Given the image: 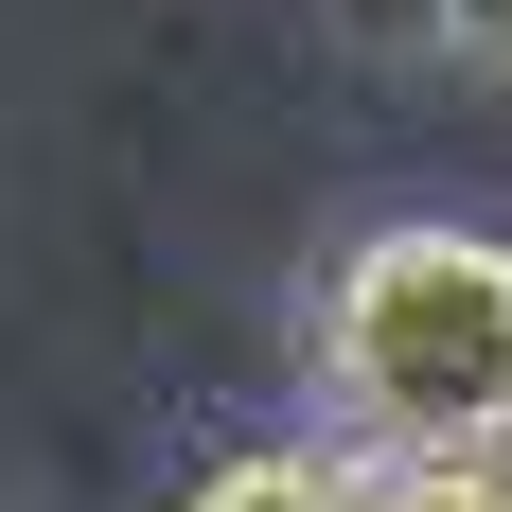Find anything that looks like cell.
<instances>
[{
	"instance_id": "cell-1",
	"label": "cell",
	"mask_w": 512,
	"mask_h": 512,
	"mask_svg": "<svg viewBox=\"0 0 512 512\" xmlns=\"http://www.w3.org/2000/svg\"><path fill=\"white\" fill-rule=\"evenodd\" d=\"M301 371L354 460H512V230H354L301 301Z\"/></svg>"
},
{
	"instance_id": "cell-2",
	"label": "cell",
	"mask_w": 512,
	"mask_h": 512,
	"mask_svg": "<svg viewBox=\"0 0 512 512\" xmlns=\"http://www.w3.org/2000/svg\"><path fill=\"white\" fill-rule=\"evenodd\" d=\"M354 495H371L354 442H248V460H212L177 512H354Z\"/></svg>"
},
{
	"instance_id": "cell-3",
	"label": "cell",
	"mask_w": 512,
	"mask_h": 512,
	"mask_svg": "<svg viewBox=\"0 0 512 512\" xmlns=\"http://www.w3.org/2000/svg\"><path fill=\"white\" fill-rule=\"evenodd\" d=\"M354 512H512V460H371Z\"/></svg>"
},
{
	"instance_id": "cell-4",
	"label": "cell",
	"mask_w": 512,
	"mask_h": 512,
	"mask_svg": "<svg viewBox=\"0 0 512 512\" xmlns=\"http://www.w3.org/2000/svg\"><path fill=\"white\" fill-rule=\"evenodd\" d=\"M424 36H442V53H460V71H477V89H512V0H424Z\"/></svg>"
}]
</instances>
